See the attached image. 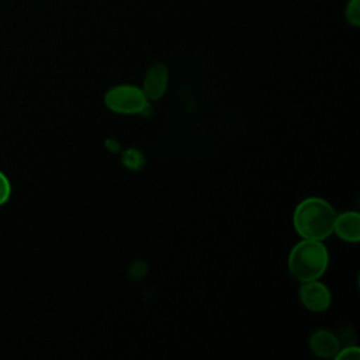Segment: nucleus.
I'll return each mask as SVG.
<instances>
[{
  "instance_id": "obj_1",
  "label": "nucleus",
  "mask_w": 360,
  "mask_h": 360,
  "mask_svg": "<svg viewBox=\"0 0 360 360\" xmlns=\"http://www.w3.org/2000/svg\"><path fill=\"white\" fill-rule=\"evenodd\" d=\"M336 212L323 198L308 197L294 210L292 225L302 239L323 240L333 233Z\"/></svg>"
},
{
  "instance_id": "obj_2",
  "label": "nucleus",
  "mask_w": 360,
  "mask_h": 360,
  "mask_svg": "<svg viewBox=\"0 0 360 360\" xmlns=\"http://www.w3.org/2000/svg\"><path fill=\"white\" fill-rule=\"evenodd\" d=\"M288 271L300 283L318 280L329 266V252L322 240L302 239L290 250Z\"/></svg>"
},
{
  "instance_id": "obj_3",
  "label": "nucleus",
  "mask_w": 360,
  "mask_h": 360,
  "mask_svg": "<svg viewBox=\"0 0 360 360\" xmlns=\"http://www.w3.org/2000/svg\"><path fill=\"white\" fill-rule=\"evenodd\" d=\"M148 101L149 100L145 97L141 87L132 84L114 86L104 96L107 108L121 115L141 114Z\"/></svg>"
},
{
  "instance_id": "obj_4",
  "label": "nucleus",
  "mask_w": 360,
  "mask_h": 360,
  "mask_svg": "<svg viewBox=\"0 0 360 360\" xmlns=\"http://www.w3.org/2000/svg\"><path fill=\"white\" fill-rule=\"evenodd\" d=\"M298 297L301 304L312 312L326 311L332 304V295L329 288L318 280L301 283Z\"/></svg>"
},
{
  "instance_id": "obj_5",
  "label": "nucleus",
  "mask_w": 360,
  "mask_h": 360,
  "mask_svg": "<svg viewBox=\"0 0 360 360\" xmlns=\"http://www.w3.org/2000/svg\"><path fill=\"white\" fill-rule=\"evenodd\" d=\"M169 84V69L162 62L152 63L143 77L141 90L149 101H156L162 98L167 90Z\"/></svg>"
},
{
  "instance_id": "obj_6",
  "label": "nucleus",
  "mask_w": 360,
  "mask_h": 360,
  "mask_svg": "<svg viewBox=\"0 0 360 360\" xmlns=\"http://www.w3.org/2000/svg\"><path fill=\"white\" fill-rule=\"evenodd\" d=\"M311 352L321 359H333L340 349L339 336L326 329L315 330L309 338Z\"/></svg>"
},
{
  "instance_id": "obj_7",
  "label": "nucleus",
  "mask_w": 360,
  "mask_h": 360,
  "mask_svg": "<svg viewBox=\"0 0 360 360\" xmlns=\"http://www.w3.org/2000/svg\"><path fill=\"white\" fill-rule=\"evenodd\" d=\"M333 232L339 239L345 242H359L360 239V214L357 211H346L342 214H336Z\"/></svg>"
},
{
  "instance_id": "obj_8",
  "label": "nucleus",
  "mask_w": 360,
  "mask_h": 360,
  "mask_svg": "<svg viewBox=\"0 0 360 360\" xmlns=\"http://www.w3.org/2000/svg\"><path fill=\"white\" fill-rule=\"evenodd\" d=\"M122 163L131 170H139L145 165V158L141 150L131 148L122 153Z\"/></svg>"
},
{
  "instance_id": "obj_9",
  "label": "nucleus",
  "mask_w": 360,
  "mask_h": 360,
  "mask_svg": "<svg viewBox=\"0 0 360 360\" xmlns=\"http://www.w3.org/2000/svg\"><path fill=\"white\" fill-rule=\"evenodd\" d=\"M345 18L346 21L353 25H360V0H349L345 7Z\"/></svg>"
},
{
  "instance_id": "obj_10",
  "label": "nucleus",
  "mask_w": 360,
  "mask_h": 360,
  "mask_svg": "<svg viewBox=\"0 0 360 360\" xmlns=\"http://www.w3.org/2000/svg\"><path fill=\"white\" fill-rule=\"evenodd\" d=\"M359 357H360V349L357 346L349 345V346L340 347L333 359L335 360H357Z\"/></svg>"
},
{
  "instance_id": "obj_11",
  "label": "nucleus",
  "mask_w": 360,
  "mask_h": 360,
  "mask_svg": "<svg viewBox=\"0 0 360 360\" xmlns=\"http://www.w3.org/2000/svg\"><path fill=\"white\" fill-rule=\"evenodd\" d=\"M11 195V184L8 177L0 170V207L4 205Z\"/></svg>"
},
{
  "instance_id": "obj_12",
  "label": "nucleus",
  "mask_w": 360,
  "mask_h": 360,
  "mask_svg": "<svg viewBox=\"0 0 360 360\" xmlns=\"http://www.w3.org/2000/svg\"><path fill=\"white\" fill-rule=\"evenodd\" d=\"M148 273V267L143 262H134L128 269V276L132 280H141Z\"/></svg>"
},
{
  "instance_id": "obj_13",
  "label": "nucleus",
  "mask_w": 360,
  "mask_h": 360,
  "mask_svg": "<svg viewBox=\"0 0 360 360\" xmlns=\"http://www.w3.org/2000/svg\"><path fill=\"white\" fill-rule=\"evenodd\" d=\"M105 145H107V148L111 150V152H117L118 149H120V143L115 141V139H107V142H105Z\"/></svg>"
}]
</instances>
